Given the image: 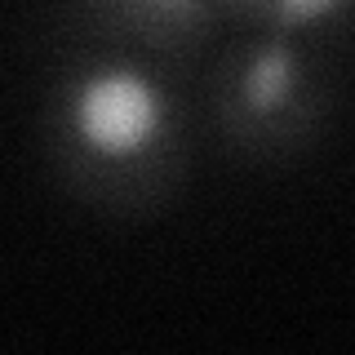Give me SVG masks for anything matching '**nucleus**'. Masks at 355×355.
<instances>
[{"mask_svg":"<svg viewBox=\"0 0 355 355\" xmlns=\"http://www.w3.org/2000/svg\"><path fill=\"white\" fill-rule=\"evenodd\" d=\"M40 147L58 187L89 214L160 218L182 196L196 151L182 67L76 36L44 85Z\"/></svg>","mask_w":355,"mask_h":355,"instance_id":"1","label":"nucleus"},{"mask_svg":"<svg viewBox=\"0 0 355 355\" xmlns=\"http://www.w3.org/2000/svg\"><path fill=\"white\" fill-rule=\"evenodd\" d=\"M338 107V67L324 36L244 31L209 58L205 111L222 151L249 164L297 160L324 138Z\"/></svg>","mask_w":355,"mask_h":355,"instance_id":"2","label":"nucleus"},{"mask_svg":"<svg viewBox=\"0 0 355 355\" xmlns=\"http://www.w3.org/2000/svg\"><path fill=\"white\" fill-rule=\"evenodd\" d=\"M71 31L151 53L173 67H196L214 49L222 14L214 0H67Z\"/></svg>","mask_w":355,"mask_h":355,"instance_id":"3","label":"nucleus"},{"mask_svg":"<svg viewBox=\"0 0 355 355\" xmlns=\"http://www.w3.org/2000/svg\"><path fill=\"white\" fill-rule=\"evenodd\" d=\"M222 22L244 31H297L324 36L347 18L351 0H214Z\"/></svg>","mask_w":355,"mask_h":355,"instance_id":"4","label":"nucleus"}]
</instances>
